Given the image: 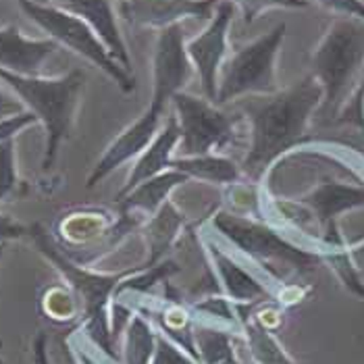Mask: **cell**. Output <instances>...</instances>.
Masks as SVG:
<instances>
[{
	"label": "cell",
	"instance_id": "33",
	"mask_svg": "<svg viewBox=\"0 0 364 364\" xmlns=\"http://www.w3.org/2000/svg\"><path fill=\"white\" fill-rule=\"evenodd\" d=\"M31 350H33V363L50 364V360H48V337H46V333H38V336L33 337Z\"/></svg>",
	"mask_w": 364,
	"mask_h": 364
},
{
	"label": "cell",
	"instance_id": "4",
	"mask_svg": "<svg viewBox=\"0 0 364 364\" xmlns=\"http://www.w3.org/2000/svg\"><path fill=\"white\" fill-rule=\"evenodd\" d=\"M0 82L6 85L29 112L38 117V123L46 132V152L42 167L55 165L58 146L71 136L80 96L85 85V73L73 69L60 77L42 75H15L0 69Z\"/></svg>",
	"mask_w": 364,
	"mask_h": 364
},
{
	"label": "cell",
	"instance_id": "29",
	"mask_svg": "<svg viewBox=\"0 0 364 364\" xmlns=\"http://www.w3.org/2000/svg\"><path fill=\"white\" fill-rule=\"evenodd\" d=\"M38 123V117L33 112H21V114H15V117H9V119H2L0 121V141L11 140L15 138L19 132H23L29 125H36Z\"/></svg>",
	"mask_w": 364,
	"mask_h": 364
},
{
	"label": "cell",
	"instance_id": "2",
	"mask_svg": "<svg viewBox=\"0 0 364 364\" xmlns=\"http://www.w3.org/2000/svg\"><path fill=\"white\" fill-rule=\"evenodd\" d=\"M29 237L33 240L38 250L55 264L56 271L69 283V287L82 309L87 341L92 346H96L98 350H102L109 358L119 360L112 352L114 337H112L111 327V300L112 296H117V287L121 285V281L129 277L132 273L140 271L141 267L117 273V275H102V273L80 267L60 246H56L53 237L40 225L29 227Z\"/></svg>",
	"mask_w": 364,
	"mask_h": 364
},
{
	"label": "cell",
	"instance_id": "10",
	"mask_svg": "<svg viewBox=\"0 0 364 364\" xmlns=\"http://www.w3.org/2000/svg\"><path fill=\"white\" fill-rule=\"evenodd\" d=\"M235 17V4L231 0H221L213 19L204 31L196 38L186 42V50L192 60V67L202 80L204 92L208 100H217L219 92V77L227 56V42H229V28Z\"/></svg>",
	"mask_w": 364,
	"mask_h": 364
},
{
	"label": "cell",
	"instance_id": "35",
	"mask_svg": "<svg viewBox=\"0 0 364 364\" xmlns=\"http://www.w3.org/2000/svg\"><path fill=\"white\" fill-rule=\"evenodd\" d=\"M4 246L6 244H0V262H2V256H4Z\"/></svg>",
	"mask_w": 364,
	"mask_h": 364
},
{
	"label": "cell",
	"instance_id": "14",
	"mask_svg": "<svg viewBox=\"0 0 364 364\" xmlns=\"http://www.w3.org/2000/svg\"><path fill=\"white\" fill-rule=\"evenodd\" d=\"M210 264L215 269L217 281H221L225 298H229L237 306H254L258 302L271 300V289L260 281L252 271H248L244 264H240L229 252L219 248L217 244H206Z\"/></svg>",
	"mask_w": 364,
	"mask_h": 364
},
{
	"label": "cell",
	"instance_id": "23",
	"mask_svg": "<svg viewBox=\"0 0 364 364\" xmlns=\"http://www.w3.org/2000/svg\"><path fill=\"white\" fill-rule=\"evenodd\" d=\"M242 331L248 339L250 356L256 364H298L285 348L277 341V337L271 333V329L260 321V318H244L242 321Z\"/></svg>",
	"mask_w": 364,
	"mask_h": 364
},
{
	"label": "cell",
	"instance_id": "11",
	"mask_svg": "<svg viewBox=\"0 0 364 364\" xmlns=\"http://www.w3.org/2000/svg\"><path fill=\"white\" fill-rule=\"evenodd\" d=\"M167 111L165 102L159 100H150L148 109L141 112L140 117L127 125L114 140L111 141V146L105 150V154L100 156V161L94 165L90 177H87V188H96L105 177H109L112 171L125 165L132 159H138L141 152L154 141V138L159 136L161 127H163V114Z\"/></svg>",
	"mask_w": 364,
	"mask_h": 364
},
{
	"label": "cell",
	"instance_id": "9",
	"mask_svg": "<svg viewBox=\"0 0 364 364\" xmlns=\"http://www.w3.org/2000/svg\"><path fill=\"white\" fill-rule=\"evenodd\" d=\"M302 204L321 229V252L325 248L343 246L337 219L343 213L364 208V183H350L339 179H323L310 192L296 200Z\"/></svg>",
	"mask_w": 364,
	"mask_h": 364
},
{
	"label": "cell",
	"instance_id": "12",
	"mask_svg": "<svg viewBox=\"0 0 364 364\" xmlns=\"http://www.w3.org/2000/svg\"><path fill=\"white\" fill-rule=\"evenodd\" d=\"M194 67L186 50L181 23L159 31L152 53V100L168 105L171 98L192 80Z\"/></svg>",
	"mask_w": 364,
	"mask_h": 364
},
{
	"label": "cell",
	"instance_id": "16",
	"mask_svg": "<svg viewBox=\"0 0 364 364\" xmlns=\"http://www.w3.org/2000/svg\"><path fill=\"white\" fill-rule=\"evenodd\" d=\"M60 6L65 11L77 15L80 19H84L85 23L96 31V36L105 42L112 58L123 69L132 71V56H129L125 40L121 36L111 0H65Z\"/></svg>",
	"mask_w": 364,
	"mask_h": 364
},
{
	"label": "cell",
	"instance_id": "6",
	"mask_svg": "<svg viewBox=\"0 0 364 364\" xmlns=\"http://www.w3.org/2000/svg\"><path fill=\"white\" fill-rule=\"evenodd\" d=\"M19 6L38 28L44 29L48 33V38L55 40L58 46H67L75 55H80L87 63H92L94 67H98L123 92L136 90V77L132 75V71L123 69L112 58L105 42L96 36V31L90 28L84 19L65 11L63 6L40 4L33 0H19Z\"/></svg>",
	"mask_w": 364,
	"mask_h": 364
},
{
	"label": "cell",
	"instance_id": "27",
	"mask_svg": "<svg viewBox=\"0 0 364 364\" xmlns=\"http://www.w3.org/2000/svg\"><path fill=\"white\" fill-rule=\"evenodd\" d=\"M235 6H240L244 23L250 26L269 9H304L309 6V0H231Z\"/></svg>",
	"mask_w": 364,
	"mask_h": 364
},
{
	"label": "cell",
	"instance_id": "15",
	"mask_svg": "<svg viewBox=\"0 0 364 364\" xmlns=\"http://www.w3.org/2000/svg\"><path fill=\"white\" fill-rule=\"evenodd\" d=\"M58 50L53 38L33 40L15 23L0 28V69L15 75H40L44 63Z\"/></svg>",
	"mask_w": 364,
	"mask_h": 364
},
{
	"label": "cell",
	"instance_id": "1",
	"mask_svg": "<svg viewBox=\"0 0 364 364\" xmlns=\"http://www.w3.org/2000/svg\"><path fill=\"white\" fill-rule=\"evenodd\" d=\"M323 85L309 73L296 84L264 100H250L244 105V112L250 119V150L244 161V173L252 179H260L281 159L298 148L310 125V119L323 107Z\"/></svg>",
	"mask_w": 364,
	"mask_h": 364
},
{
	"label": "cell",
	"instance_id": "3",
	"mask_svg": "<svg viewBox=\"0 0 364 364\" xmlns=\"http://www.w3.org/2000/svg\"><path fill=\"white\" fill-rule=\"evenodd\" d=\"M213 227L240 252L246 254L258 269H262L269 279L283 285L291 277L309 275L323 262L321 250L294 244L264 221L221 210L213 217Z\"/></svg>",
	"mask_w": 364,
	"mask_h": 364
},
{
	"label": "cell",
	"instance_id": "25",
	"mask_svg": "<svg viewBox=\"0 0 364 364\" xmlns=\"http://www.w3.org/2000/svg\"><path fill=\"white\" fill-rule=\"evenodd\" d=\"M42 306H44L46 314L50 318H55V321H69V318L75 316L80 304H77L73 291H67L63 287H53L42 298Z\"/></svg>",
	"mask_w": 364,
	"mask_h": 364
},
{
	"label": "cell",
	"instance_id": "8",
	"mask_svg": "<svg viewBox=\"0 0 364 364\" xmlns=\"http://www.w3.org/2000/svg\"><path fill=\"white\" fill-rule=\"evenodd\" d=\"M171 105L181 132L177 146L181 156L215 154V150H223L235 140V129L242 114L221 111L213 100L186 92H177L171 98Z\"/></svg>",
	"mask_w": 364,
	"mask_h": 364
},
{
	"label": "cell",
	"instance_id": "32",
	"mask_svg": "<svg viewBox=\"0 0 364 364\" xmlns=\"http://www.w3.org/2000/svg\"><path fill=\"white\" fill-rule=\"evenodd\" d=\"M21 112H26L23 102L13 92H9L6 87L0 85V121L15 117V114H21Z\"/></svg>",
	"mask_w": 364,
	"mask_h": 364
},
{
	"label": "cell",
	"instance_id": "19",
	"mask_svg": "<svg viewBox=\"0 0 364 364\" xmlns=\"http://www.w3.org/2000/svg\"><path fill=\"white\" fill-rule=\"evenodd\" d=\"M186 181H190V177L186 173H181L177 168H167L161 175L146 179L127 196L121 198L119 200L121 213H146L152 217L167 202L168 194Z\"/></svg>",
	"mask_w": 364,
	"mask_h": 364
},
{
	"label": "cell",
	"instance_id": "34",
	"mask_svg": "<svg viewBox=\"0 0 364 364\" xmlns=\"http://www.w3.org/2000/svg\"><path fill=\"white\" fill-rule=\"evenodd\" d=\"M75 356H77V363L80 364H100L96 356H92L90 352L82 350L80 346H75Z\"/></svg>",
	"mask_w": 364,
	"mask_h": 364
},
{
	"label": "cell",
	"instance_id": "21",
	"mask_svg": "<svg viewBox=\"0 0 364 364\" xmlns=\"http://www.w3.org/2000/svg\"><path fill=\"white\" fill-rule=\"evenodd\" d=\"M159 331L154 329L150 316L144 312H132L123 329L121 364H150L156 350Z\"/></svg>",
	"mask_w": 364,
	"mask_h": 364
},
{
	"label": "cell",
	"instance_id": "38",
	"mask_svg": "<svg viewBox=\"0 0 364 364\" xmlns=\"http://www.w3.org/2000/svg\"><path fill=\"white\" fill-rule=\"evenodd\" d=\"M0 364H4V363H2V360H0Z\"/></svg>",
	"mask_w": 364,
	"mask_h": 364
},
{
	"label": "cell",
	"instance_id": "7",
	"mask_svg": "<svg viewBox=\"0 0 364 364\" xmlns=\"http://www.w3.org/2000/svg\"><path fill=\"white\" fill-rule=\"evenodd\" d=\"M287 28L279 23L254 42L242 46L221 69L215 105H227L244 96H269L279 92L277 56Z\"/></svg>",
	"mask_w": 364,
	"mask_h": 364
},
{
	"label": "cell",
	"instance_id": "30",
	"mask_svg": "<svg viewBox=\"0 0 364 364\" xmlns=\"http://www.w3.org/2000/svg\"><path fill=\"white\" fill-rule=\"evenodd\" d=\"M316 2H321L325 9L339 13L343 17L364 21V0H316Z\"/></svg>",
	"mask_w": 364,
	"mask_h": 364
},
{
	"label": "cell",
	"instance_id": "37",
	"mask_svg": "<svg viewBox=\"0 0 364 364\" xmlns=\"http://www.w3.org/2000/svg\"><path fill=\"white\" fill-rule=\"evenodd\" d=\"M356 150H360V154L364 156V146H360V148H356Z\"/></svg>",
	"mask_w": 364,
	"mask_h": 364
},
{
	"label": "cell",
	"instance_id": "28",
	"mask_svg": "<svg viewBox=\"0 0 364 364\" xmlns=\"http://www.w3.org/2000/svg\"><path fill=\"white\" fill-rule=\"evenodd\" d=\"M150 364H200L192 356L188 354L181 346H177L173 339H168L167 336H163L159 331V339H156V350L152 356Z\"/></svg>",
	"mask_w": 364,
	"mask_h": 364
},
{
	"label": "cell",
	"instance_id": "24",
	"mask_svg": "<svg viewBox=\"0 0 364 364\" xmlns=\"http://www.w3.org/2000/svg\"><path fill=\"white\" fill-rule=\"evenodd\" d=\"M321 254H323V262H327L331 267V271L336 273L337 279L343 283V287L348 291H352L354 296L364 298V283L360 279L356 264H354V258H352L348 244L336 246V248H325Z\"/></svg>",
	"mask_w": 364,
	"mask_h": 364
},
{
	"label": "cell",
	"instance_id": "22",
	"mask_svg": "<svg viewBox=\"0 0 364 364\" xmlns=\"http://www.w3.org/2000/svg\"><path fill=\"white\" fill-rule=\"evenodd\" d=\"M171 168L186 173L190 179H200L208 183H235L244 173V168H240L231 159L221 154L177 156L171 161Z\"/></svg>",
	"mask_w": 364,
	"mask_h": 364
},
{
	"label": "cell",
	"instance_id": "17",
	"mask_svg": "<svg viewBox=\"0 0 364 364\" xmlns=\"http://www.w3.org/2000/svg\"><path fill=\"white\" fill-rule=\"evenodd\" d=\"M179 140H181V132H179L177 117L173 114V117H168L167 121L163 123V127H161V132L154 138V141L136 159L134 167H132L129 175H127L125 186L117 194V200L127 196L132 190H136L146 179H150L154 175H161L163 171L171 168L173 152L177 150Z\"/></svg>",
	"mask_w": 364,
	"mask_h": 364
},
{
	"label": "cell",
	"instance_id": "26",
	"mask_svg": "<svg viewBox=\"0 0 364 364\" xmlns=\"http://www.w3.org/2000/svg\"><path fill=\"white\" fill-rule=\"evenodd\" d=\"M17 167H15V138L0 141V202L17 190Z\"/></svg>",
	"mask_w": 364,
	"mask_h": 364
},
{
	"label": "cell",
	"instance_id": "5",
	"mask_svg": "<svg viewBox=\"0 0 364 364\" xmlns=\"http://www.w3.org/2000/svg\"><path fill=\"white\" fill-rule=\"evenodd\" d=\"M364 69V21L339 17L310 55V73L323 85L321 111L336 117L346 109Z\"/></svg>",
	"mask_w": 364,
	"mask_h": 364
},
{
	"label": "cell",
	"instance_id": "13",
	"mask_svg": "<svg viewBox=\"0 0 364 364\" xmlns=\"http://www.w3.org/2000/svg\"><path fill=\"white\" fill-rule=\"evenodd\" d=\"M221 0H123L121 17L132 28L165 29L183 19L210 21Z\"/></svg>",
	"mask_w": 364,
	"mask_h": 364
},
{
	"label": "cell",
	"instance_id": "31",
	"mask_svg": "<svg viewBox=\"0 0 364 364\" xmlns=\"http://www.w3.org/2000/svg\"><path fill=\"white\" fill-rule=\"evenodd\" d=\"M29 235V227L15 221L9 215H0V244H6L11 240H21Z\"/></svg>",
	"mask_w": 364,
	"mask_h": 364
},
{
	"label": "cell",
	"instance_id": "36",
	"mask_svg": "<svg viewBox=\"0 0 364 364\" xmlns=\"http://www.w3.org/2000/svg\"><path fill=\"white\" fill-rule=\"evenodd\" d=\"M33 2H40V4H50V0H33Z\"/></svg>",
	"mask_w": 364,
	"mask_h": 364
},
{
	"label": "cell",
	"instance_id": "20",
	"mask_svg": "<svg viewBox=\"0 0 364 364\" xmlns=\"http://www.w3.org/2000/svg\"><path fill=\"white\" fill-rule=\"evenodd\" d=\"M194 348L200 364H242L231 329L219 323H194Z\"/></svg>",
	"mask_w": 364,
	"mask_h": 364
},
{
	"label": "cell",
	"instance_id": "18",
	"mask_svg": "<svg viewBox=\"0 0 364 364\" xmlns=\"http://www.w3.org/2000/svg\"><path fill=\"white\" fill-rule=\"evenodd\" d=\"M186 227L183 215L177 210V206L167 200L144 227V237H146V248H148V258L141 264V269H152L156 262H161L171 248L177 244L181 237V231Z\"/></svg>",
	"mask_w": 364,
	"mask_h": 364
}]
</instances>
